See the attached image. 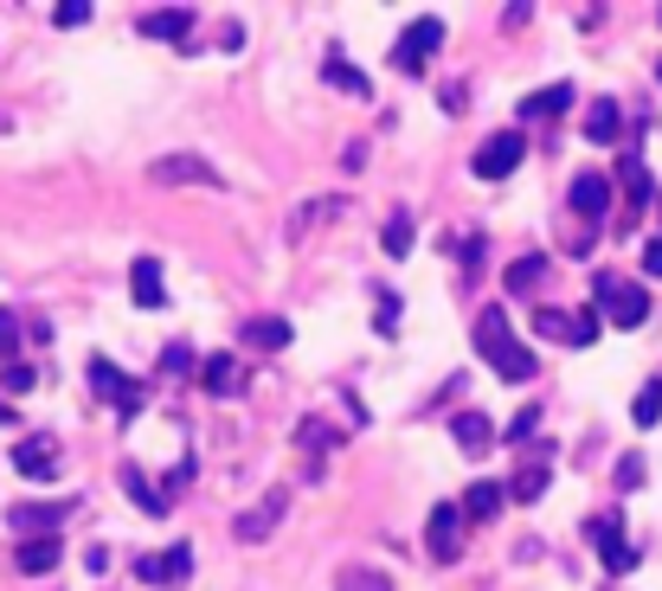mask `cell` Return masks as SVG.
Segmentation results:
<instances>
[{"label": "cell", "instance_id": "obj_30", "mask_svg": "<svg viewBox=\"0 0 662 591\" xmlns=\"http://www.w3.org/2000/svg\"><path fill=\"white\" fill-rule=\"evenodd\" d=\"M509 495H515V502H540V495H547V469H521L515 482H509Z\"/></svg>", "mask_w": 662, "mask_h": 591}, {"label": "cell", "instance_id": "obj_9", "mask_svg": "<svg viewBox=\"0 0 662 591\" xmlns=\"http://www.w3.org/2000/svg\"><path fill=\"white\" fill-rule=\"evenodd\" d=\"M425 546H432V559H444V566L463 553V508H457V502H438V508H432V520H425Z\"/></svg>", "mask_w": 662, "mask_h": 591}, {"label": "cell", "instance_id": "obj_32", "mask_svg": "<svg viewBox=\"0 0 662 591\" xmlns=\"http://www.w3.org/2000/svg\"><path fill=\"white\" fill-rule=\"evenodd\" d=\"M0 386H7V392H33V386H39V373L26 367V361H7V373H0Z\"/></svg>", "mask_w": 662, "mask_h": 591}, {"label": "cell", "instance_id": "obj_27", "mask_svg": "<svg viewBox=\"0 0 662 591\" xmlns=\"http://www.w3.org/2000/svg\"><path fill=\"white\" fill-rule=\"evenodd\" d=\"M379 244H386V257H405V251H412V219H405V213H392L386 231H379Z\"/></svg>", "mask_w": 662, "mask_h": 591}, {"label": "cell", "instance_id": "obj_25", "mask_svg": "<svg viewBox=\"0 0 662 591\" xmlns=\"http://www.w3.org/2000/svg\"><path fill=\"white\" fill-rule=\"evenodd\" d=\"M630 418H637L644 431H650V425H662V373H657V379H650V386H644V392H637V405H630Z\"/></svg>", "mask_w": 662, "mask_h": 591}, {"label": "cell", "instance_id": "obj_13", "mask_svg": "<svg viewBox=\"0 0 662 591\" xmlns=\"http://www.w3.org/2000/svg\"><path fill=\"white\" fill-rule=\"evenodd\" d=\"M129 296H136V309H161V302H167L161 257H136V264H129Z\"/></svg>", "mask_w": 662, "mask_h": 591}, {"label": "cell", "instance_id": "obj_28", "mask_svg": "<svg viewBox=\"0 0 662 591\" xmlns=\"http://www.w3.org/2000/svg\"><path fill=\"white\" fill-rule=\"evenodd\" d=\"M322 77H328V84H341V90H354V97H373V84L354 72V65H341V59H328V65H322Z\"/></svg>", "mask_w": 662, "mask_h": 591}, {"label": "cell", "instance_id": "obj_6", "mask_svg": "<svg viewBox=\"0 0 662 591\" xmlns=\"http://www.w3.org/2000/svg\"><path fill=\"white\" fill-rule=\"evenodd\" d=\"M438 46H444V20H432V13H425V20H412V26L399 33V46H392V72L412 77L432 52H438Z\"/></svg>", "mask_w": 662, "mask_h": 591}, {"label": "cell", "instance_id": "obj_31", "mask_svg": "<svg viewBox=\"0 0 662 591\" xmlns=\"http://www.w3.org/2000/svg\"><path fill=\"white\" fill-rule=\"evenodd\" d=\"M598 322H604L598 309H573V348H591V341H598Z\"/></svg>", "mask_w": 662, "mask_h": 591}, {"label": "cell", "instance_id": "obj_17", "mask_svg": "<svg viewBox=\"0 0 662 591\" xmlns=\"http://www.w3.org/2000/svg\"><path fill=\"white\" fill-rule=\"evenodd\" d=\"M573 213H579V219H604V213H611V180H604V174H579V180H573Z\"/></svg>", "mask_w": 662, "mask_h": 591}, {"label": "cell", "instance_id": "obj_2", "mask_svg": "<svg viewBox=\"0 0 662 591\" xmlns=\"http://www.w3.org/2000/svg\"><path fill=\"white\" fill-rule=\"evenodd\" d=\"M591 296H598V309H604L611 328H644V322H650V290H644V284H624V277L598 271V277H591Z\"/></svg>", "mask_w": 662, "mask_h": 591}, {"label": "cell", "instance_id": "obj_3", "mask_svg": "<svg viewBox=\"0 0 662 591\" xmlns=\"http://www.w3.org/2000/svg\"><path fill=\"white\" fill-rule=\"evenodd\" d=\"M521 161H527V136L521 129H496L489 142L470 154V167H476V180H509Z\"/></svg>", "mask_w": 662, "mask_h": 591}, {"label": "cell", "instance_id": "obj_35", "mask_svg": "<svg viewBox=\"0 0 662 591\" xmlns=\"http://www.w3.org/2000/svg\"><path fill=\"white\" fill-rule=\"evenodd\" d=\"M90 13H97L90 0H59V7H52V20H59V26H84Z\"/></svg>", "mask_w": 662, "mask_h": 591}, {"label": "cell", "instance_id": "obj_20", "mask_svg": "<svg viewBox=\"0 0 662 591\" xmlns=\"http://www.w3.org/2000/svg\"><path fill=\"white\" fill-rule=\"evenodd\" d=\"M245 341L264 348V354H284L290 348V322L284 315H258V322H245Z\"/></svg>", "mask_w": 662, "mask_h": 591}, {"label": "cell", "instance_id": "obj_15", "mask_svg": "<svg viewBox=\"0 0 662 591\" xmlns=\"http://www.w3.org/2000/svg\"><path fill=\"white\" fill-rule=\"evenodd\" d=\"M573 110V84H547V90H534V97H521V123H547V116H566Z\"/></svg>", "mask_w": 662, "mask_h": 591}, {"label": "cell", "instance_id": "obj_36", "mask_svg": "<svg viewBox=\"0 0 662 591\" xmlns=\"http://www.w3.org/2000/svg\"><path fill=\"white\" fill-rule=\"evenodd\" d=\"M617 489H644V456H624L617 463Z\"/></svg>", "mask_w": 662, "mask_h": 591}, {"label": "cell", "instance_id": "obj_12", "mask_svg": "<svg viewBox=\"0 0 662 591\" xmlns=\"http://www.w3.org/2000/svg\"><path fill=\"white\" fill-rule=\"evenodd\" d=\"M284 508H290V495H284V489H271L258 508H245V515H238V540H245V546H258V540L284 520Z\"/></svg>", "mask_w": 662, "mask_h": 591}, {"label": "cell", "instance_id": "obj_11", "mask_svg": "<svg viewBox=\"0 0 662 591\" xmlns=\"http://www.w3.org/2000/svg\"><path fill=\"white\" fill-rule=\"evenodd\" d=\"M154 180H161V187H220V174H213L200 154H161V161H154Z\"/></svg>", "mask_w": 662, "mask_h": 591}, {"label": "cell", "instance_id": "obj_22", "mask_svg": "<svg viewBox=\"0 0 662 591\" xmlns=\"http://www.w3.org/2000/svg\"><path fill=\"white\" fill-rule=\"evenodd\" d=\"M540 277H547V257H540V251H527V257L509 264V277H502V284H509V296H534V290H540Z\"/></svg>", "mask_w": 662, "mask_h": 591}, {"label": "cell", "instance_id": "obj_33", "mask_svg": "<svg viewBox=\"0 0 662 591\" xmlns=\"http://www.w3.org/2000/svg\"><path fill=\"white\" fill-rule=\"evenodd\" d=\"M534 431H540V412H534V405H527V412H515V418H509V425H502V438H509V443L534 438Z\"/></svg>", "mask_w": 662, "mask_h": 591}, {"label": "cell", "instance_id": "obj_1", "mask_svg": "<svg viewBox=\"0 0 662 591\" xmlns=\"http://www.w3.org/2000/svg\"><path fill=\"white\" fill-rule=\"evenodd\" d=\"M476 354L496 367V379H509V386H521V379H534V373H540L534 348L515 341V328H509V315H502V309H483V315H476Z\"/></svg>", "mask_w": 662, "mask_h": 591}, {"label": "cell", "instance_id": "obj_21", "mask_svg": "<svg viewBox=\"0 0 662 591\" xmlns=\"http://www.w3.org/2000/svg\"><path fill=\"white\" fill-rule=\"evenodd\" d=\"M123 489H129V502H136V508H142V515H167V495H161V489H154V482H148L142 469H136V463H123Z\"/></svg>", "mask_w": 662, "mask_h": 591}, {"label": "cell", "instance_id": "obj_37", "mask_svg": "<svg viewBox=\"0 0 662 591\" xmlns=\"http://www.w3.org/2000/svg\"><path fill=\"white\" fill-rule=\"evenodd\" d=\"M341 591H392V586H386L379 573H348V579H341Z\"/></svg>", "mask_w": 662, "mask_h": 591}, {"label": "cell", "instance_id": "obj_18", "mask_svg": "<svg viewBox=\"0 0 662 591\" xmlns=\"http://www.w3.org/2000/svg\"><path fill=\"white\" fill-rule=\"evenodd\" d=\"M193 33V7H161L142 13V39H187Z\"/></svg>", "mask_w": 662, "mask_h": 591}, {"label": "cell", "instance_id": "obj_39", "mask_svg": "<svg viewBox=\"0 0 662 591\" xmlns=\"http://www.w3.org/2000/svg\"><path fill=\"white\" fill-rule=\"evenodd\" d=\"M644 271H650V277H662V238H650V244H644Z\"/></svg>", "mask_w": 662, "mask_h": 591}, {"label": "cell", "instance_id": "obj_14", "mask_svg": "<svg viewBox=\"0 0 662 591\" xmlns=\"http://www.w3.org/2000/svg\"><path fill=\"white\" fill-rule=\"evenodd\" d=\"M59 559H65V546H59V540H20V546H13V566H20L26 579L59 573Z\"/></svg>", "mask_w": 662, "mask_h": 591}, {"label": "cell", "instance_id": "obj_26", "mask_svg": "<svg viewBox=\"0 0 662 591\" xmlns=\"http://www.w3.org/2000/svg\"><path fill=\"white\" fill-rule=\"evenodd\" d=\"M534 335H540V341H573V315H566V309H540V315H534Z\"/></svg>", "mask_w": 662, "mask_h": 591}, {"label": "cell", "instance_id": "obj_40", "mask_svg": "<svg viewBox=\"0 0 662 591\" xmlns=\"http://www.w3.org/2000/svg\"><path fill=\"white\" fill-rule=\"evenodd\" d=\"M0 425H20V412H13V405H7V399H0Z\"/></svg>", "mask_w": 662, "mask_h": 591}, {"label": "cell", "instance_id": "obj_5", "mask_svg": "<svg viewBox=\"0 0 662 591\" xmlns=\"http://www.w3.org/2000/svg\"><path fill=\"white\" fill-rule=\"evenodd\" d=\"M72 495H59V502H13L7 508V527H20V533H33V540H59V527L72 520Z\"/></svg>", "mask_w": 662, "mask_h": 591}, {"label": "cell", "instance_id": "obj_38", "mask_svg": "<svg viewBox=\"0 0 662 591\" xmlns=\"http://www.w3.org/2000/svg\"><path fill=\"white\" fill-rule=\"evenodd\" d=\"M13 341H20V315L0 309V354H13Z\"/></svg>", "mask_w": 662, "mask_h": 591}, {"label": "cell", "instance_id": "obj_24", "mask_svg": "<svg viewBox=\"0 0 662 591\" xmlns=\"http://www.w3.org/2000/svg\"><path fill=\"white\" fill-rule=\"evenodd\" d=\"M617 129H624V123H617V103H611V97H604V103H591V116H586L591 142H617Z\"/></svg>", "mask_w": 662, "mask_h": 591}, {"label": "cell", "instance_id": "obj_7", "mask_svg": "<svg viewBox=\"0 0 662 591\" xmlns=\"http://www.w3.org/2000/svg\"><path fill=\"white\" fill-rule=\"evenodd\" d=\"M90 386H97L103 399H116V418H123V425H136V412H142V386H136L129 373L110 367V361L97 354V361H90Z\"/></svg>", "mask_w": 662, "mask_h": 591}, {"label": "cell", "instance_id": "obj_23", "mask_svg": "<svg viewBox=\"0 0 662 591\" xmlns=\"http://www.w3.org/2000/svg\"><path fill=\"white\" fill-rule=\"evenodd\" d=\"M502 502H509V495H502L496 482H476L457 508H463V520H496V515H502Z\"/></svg>", "mask_w": 662, "mask_h": 591}, {"label": "cell", "instance_id": "obj_34", "mask_svg": "<svg viewBox=\"0 0 662 591\" xmlns=\"http://www.w3.org/2000/svg\"><path fill=\"white\" fill-rule=\"evenodd\" d=\"M373 328H379L386 341L399 335V296H392V290H379V322H373Z\"/></svg>", "mask_w": 662, "mask_h": 591}, {"label": "cell", "instance_id": "obj_8", "mask_svg": "<svg viewBox=\"0 0 662 591\" xmlns=\"http://www.w3.org/2000/svg\"><path fill=\"white\" fill-rule=\"evenodd\" d=\"M136 573H142L148 586H161V591H180L187 579H193V546H187V540H174L167 553H148Z\"/></svg>", "mask_w": 662, "mask_h": 591}, {"label": "cell", "instance_id": "obj_29", "mask_svg": "<svg viewBox=\"0 0 662 591\" xmlns=\"http://www.w3.org/2000/svg\"><path fill=\"white\" fill-rule=\"evenodd\" d=\"M161 373H167V379H187V373H193V348H187V341H167V348H161Z\"/></svg>", "mask_w": 662, "mask_h": 591}, {"label": "cell", "instance_id": "obj_10", "mask_svg": "<svg viewBox=\"0 0 662 591\" xmlns=\"http://www.w3.org/2000/svg\"><path fill=\"white\" fill-rule=\"evenodd\" d=\"M13 469H20L26 482H52V476H59V443L46 438V431L20 438V443H13Z\"/></svg>", "mask_w": 662, "mask_h": 591}, {"label": "cell", "instance_id": "obj_16", "mask_svg": "<svg viewBox=\"0 0 662 591\" xmlns=\"http://www.w3.org/2000/svg\"><path fill=\"white\" fill-rule=\"evenodd\" d=\"M200 386H207L213 399H238V392H245V373H238L232 354H213V361H200Z\"/></svg>", "mask_w": 662, "mask_h": 591}, {"label": "cell", "instance_id": "obj_4", "mask_svg": "<svg viewBox=\"0 0 662 591\" xmlns=\"http://www.w3.org/2000/svg\"><path fill=\"white\" fill-rule=\"evenodd\" d=\"M586 540L598 546V559H604V573H611V579L637 573V546L624 540V520H617V515H591L586 520Z\"/></svg>", "mask_w": 662, "mask_h": 591}, {"label": "cell", "instance_id": "obj_19", "mask_svg": "<svg viewBox=\"0 0 662 591\" xmlns=\"http://www.w3.org/2000/svg\"><path fill=\"white\" fill-rule=\"evenodd\" d=\"M450 438H457V450L483 456V450L496 443V431H489V418H483V412H457V418H450Z\"/></svg>", "mask_w": 662, "mask_h": 591}, {"label": "cell", "instance_id": "obj_41", "mask_svg": "<svg viewBox=\"0 0 662 591\" xmlns=\"http://www.w3.org/2000/svg\"><path fill=\"white\" fill-rule=\"evenodd\" d=\"M657 84H662V59H657Z\"/></svg>", "mask_w": 662, "mask_h": 591}]
</instances>
